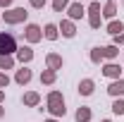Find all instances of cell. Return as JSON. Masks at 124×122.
Segmentation results:
<instances>
[{
    "label": "cell",
    "instance_id": "1",
    "mask_svg": "<svg viewBox=\"0 0 124 122\" xmlns=\"http://www.w3.org/2000/svg\"><path fill=\"white\" fill-rule=\"evenodd\" d=\"M46 110L53 115V117H64L67 108H64V98H62L60 91H50L48 93V108Z\"/></svg>",
    "mask_w": 124,
    "mask_h": 122
},
{
    "label": "cell",
    "instance_id": "2",
    "mask_svg": "<svg viewBox=\"0 0 124 122\" xmlns=\"http://www.w3.org/2000/svg\"><path fill=\"white\" fill-rule=\"evenodd\" d=\"M17 38L10 34V31H0V58H5V55H12L17 53Z\"/></svg>",
    "mask_w": 124,
    "mask_h": 122
},
{
    "label": "cell",
    "instance_id": "3",
    "mask_svg": "<svg viewBox=\"0 0 124 122\" xmlns=\"http://www.w3.org/2000/svg\"><path fill=\"white\" fill-rule=\"evenodd\" d=\"M26 10L24 7H12V10H7V12H2V19H5V24H19V22H24L26 19Z\"/></svg>",
    "mask_w": 124,
    "mask_h": 122
},
{
    "label": "cell",
    "instance_id": "4",
    "mask_svg": "<svg viewBox=\"0 0 124 122\" xmlns=\"http://www.w3.org/2000/svg\"><path fill=\"white\" fill-rule=\"evenodd\" d=\"M24 34H26V41H29V43H38V41L43 38V34H41V26H38V24H29Z\"/></svg>",
    "mask_w": 124,
    "mask_h": 122
},
{
    "label": "cell",
    "instance_id": "5",
    "mask_svg": "<svg viewBox=\"0 0 124 122\" xmlns=\"http://www.w3.org/2000/svg\"><path fill=\"white\" fill-rule=\"evenodd\" d=\"M17 60L22 62V65H26V62L33 60V50H31V46H22V48H17Z\"/></svg>",
    "mask_w": 124,
    "mask_h": 122
},
{
    "label": "cell",
    "instance_id": "6",
    "mask_svg": "<svg viewBox=\"0 0 124 122\" xmlns=\"http://www.w3.org/2000/svg\"><path fill=\"white\" fill-rule=\"evenodd\" d=\"M57 29L62 31V36H64V38H74V34H77L74 22H72V19H62V24L57 26Z\"/></svg>",
    "mask_w": 124,
    "mask_h": 122
},
{
    "label": "cell",
    "instance_id": "7",
    "mask_svg": "<svg viewBox=\"0 0 124 122\" xmlns=\"http://www.w3.org/2000/svg\"><path fill=\"white\" fill-rule=\"evenodd\" d=\"M67 12H69V19H81L86 10H84V5H81V2H69Z\"/></svg>",
    "mask_w": 124,
    "mask_h": 122
},
{
    "label": "cell",
    "instance_id": "8",
    "mask_svg": "<svg viewBox=\"0 0 124 122\" xmlns=\"http://www.w3.org/2000/svg\"><path fill=\"white\" fill-rule=\"evenodd\" d=\"M46 62H48V70H53V72L62 70V55H57V53H50L46 58Z\"/></svg>",
    "mask_w": 124,
    "mask_h": 122
},
{
    "label": "cell",
    "instance_id": "9",
    "mask_svg": "<svg viewBox=\"0 0 124 122\" xmlns=\"http://www.w3.org/2000/svg\"><path fill=\"white\" fill-rule=\"evenodd\" d=\"M103 74H105V77H110V79H119L122 70H119V65H115V62H108V65L103 67Z\"/></svg>",
    "mask_w": 124,
    "mask_h": 122
},
{
    "label": "cell",
    "instance_id": "10",
    "mask_svg": "<svg viewBox=\"0 0 124 122\" xmlns=\"http://www.w3.org/2000/svg\"><path fill=\"white\" fill-rule=\"evenodd\" d=\"M108 93L110 96H124V79H115L108 86Z\"/></svg>",
    "mask_w": 124,
    "mask_h": 122
},
{
    "label": "cell",
    "instance_id": "11",
    "mask_svg": "<svg viewBox=\"0 0 124 122\" xmlns=\"http://www.w3.org/2000/svg\"><path fill=\"white\" fill-rule=\"evenodd\" d=\"M15 81L17 84H29L31 81V70H26V67H22V70H17V74H15Z\"/></svg>",
    "mask_w": 124,
    "mask_h": 122
},
{
    "label": "cell",
    "instance_id": "12",
    "mask_svg": "<svg viewBox=\"0 0 124 122\" xmlns=\"http://www.w3.org/2000/svg\"><path fill=\"white\" fill-rule=\"evenodd\" d=\"M93 89H95V81H93V79H84V81L79 84V93H81V96H91Z\"/></svg>",
    "mask_w": 124,
    "mask_h": 122
},
{
    "label": "cell",
    "instance_id": "13",
    "mask_svg": "<svg viewBox=\"0 0 124 122\" xmlns=\"http://www.w3.org/2000/svg\"><path fill=\"white\" fill-rule=\"evenodd\" d=\"M43 36H46L48 41H55V38L60 36V29H57L55 24H46V29H43Z\"/></svg>",
    "mask_w": 124,
    "mask_h": 122
},
{
    "label": "cell",
    "instance_id": "14",
    "mask_svg": "<svg viewBox=\"0 0 124 122\" xmlns=\"http://www.w3.org/2000/svg\"><path fill=\"white\" fill-rule=\"evenodd\" d=\"M38 103H41V96H38V93L36 91H29V93H24V105H38Z\"/></svg>",
    "mask_w": 124,
    "mask_h": 122
},
{
    "label": "cell",
    "instance_id": "15",
    "mask_svg": "<svg viewBox=\"0 0 124 122\" xmlns=\"http://www.w3.org/2000/svg\"><path fill=\"white\" fill-rule=\"evenodd\" d=\"M117 55H119V48L115 46V43H112V46H105V48H103V58H108V60H115Z\"/></svg>",
    "mask_w": 124,
    "mask_h": 122
},
{
    "label": "cell",
    "instance_id": "16",
    "mask_svg": "<svg viewBox=\"0 0 124 122\" xmlns=\"http://www.w3.org/2000/svg\"><path fill=\"white\" fill-rule=\"evenodd\" d=\"M74 117H77V122H88V120H91V108H84V105H81L77 110Z\"/></svg>",
    "mask_w": 124,
    "mask_h": 122
},
{
    "label": "cell",
    "instance_id": "17",
    "mask_svg": "<svg viewBox=\"0 0 124 122\" xmlns=\"http://www.w3.org/2000/svg\"><path fill=\"white\" fill-rule=\"evenodd\" d=\"M55 77H57V72L43 70V72H41V84H55Z\"/></svg>",
    "mask_w": 124,
    "mask_h": 122
},
{
    "label": "cell",
    "instance_id": "18",
    "mask_svg": "<svg viewBox=\"0 0 124 122\" xmlns=\"http://www.w3.org/2000/svg\"><path fill=\"white\" fill-rule=\"evenodd\" d=\"M122 31H124V24L117 22V19H112L108 24V34H112V36H117V34H122Z\"/></svg>",
    "mask_w": 124,
    "mask_h": 122
},
{
    "label": "cell",
    "instance_id": "19",
    "mask_svg": "<svg viewBox=\"0 0 124 122\" xmlns=\"http://www.w3.org/2000/svg\"><path fill=\"white\" fill-rule=\"evenodd\" d=\"M115 15H117V5H115V2H105V7H103V17L115 19Z\"/></svg>",
    "mask_w": 124,
    "mask_h": 122
},
{
    "label": "cell",
    "instance_id": "20",
    "mask_svg": "<svg viewBox=\"0 0 124 122\" xmlns=\"http://www.w3.org/2000/svg\"><path fill=\"white\" fill-rule=\"evenodd\" d=\"M12 67H15V58H12V55L0 58V70H12Z\"/></svg>",
    "mask_w": 124,
    "mask_h": 122
},
{
    "label": "cell",
    "instance_id": "21",
    "mask_svg": "<svg viewBox=\"0 0 124 122\" xmlns=\"http://www.w3.org/2000/svg\"><path fill=\"white\" fill-rule=\"evenodd\" d=\"M69 7V0H53V10L55 12H62V10H67Z\"/></svg>",
    "mask_w": 124,
    "mask_h": 122
},
{
    "label": "cell",
    "instance_id": "22",
    "mask_svg": "<svg viewBox=\"0 0 124 122\" xmlns=\"http://www.w3.org/2000/svg\"><path fill=\"white\" fill-rule=\"evenodd\" d=\"M100 60H103V48H93V50H91V62L98 65Z\"/></svg>",
    "mask_w": 124,
    "mask_h": 122
},
{
    "label": "cell",
    "instance_id": "23",
    "mask_svg": "<svg viewBox=\"0 0 124 122\" xmlns=\"http://www.w3.org/2000/svg\"><path fill=\"white\" fill-rule=\"evenodd\" d=\"M112 113H115V115H124V101L117 98V101L112 103Z\"/></svg>",
    "mask_w": 124,
    "mask_h": 122
},
{
    "label": "cell",
    "instance_id": "24",
    "mask_svg": "<svg viewBox=\"0 0 124 122\" xmlns=\"http://www.w3.org/2000/svg\"><path fill=\"white\" fill-rule=\"evenodd\" d=\"M88 24H91V29H100V15H91Z\"/></svg>",
    "mask_w": 124,
    "mask_h": 122
},
{
    "label": "cell",
    "instance_id": "25",
    "mask_svg": "<svg viewBox=\"0 0 124 122\" xmlns=\"http://www.w3.org/2000/svg\"><path fill=\"white\" fill-rule=\"evenodd\" d=\"M88 12H91V15H100V12H103V10H100V2H95V0H93L91 7H88Z\"/></svg>",
    "mask_w": 124,
    "mask_h": 122
},
{
    "label": "cell",
    "instance_id": "26",
    "mask_svg": "<svg viewBox=\"0 0 124 122\" xmlns=\"http://www.w3.org/2000/svg\"><path fill=\"white\" fill-rule=\"evenodd\" d=\"M31 7H36V10H41V7H46V0H29Z\"/></svg>",
    "mask_w": 124,
    "mask_h": 122
},
{
    "label": "cell",
    "instance_id": "27",
    "mask_svg": "<svg viewBox=\"0 0 124 122\" xmlns=\"http://www.w3.org/2000/svg\"><path fill=\"white\" fill-rule=\"evenodd\" d=\"M7 84H10V77H7L5 72H2V74H0V89H5Z\"/></svg>",
    "mask_w": 124,
    "mask_h": 122
},
{
    "label": "cell",
    "instance_id": "28",
    "mask_svg": "<svg viewBox=\"0 0 124 122\" xmlns=\"http://www.w3.org/2000/svg\"><path fill=\"white\" fill-rule=\"evenodd\" d=\"M115 46H117V48H119V46H124V31L115 36Z\"/></svg>",
    "mask_w": 124,
    "mask_h": 122
},
{
    "label": "cell",
    "instance_id": "29",
    "mask_svg": "<svg viewBox=\"0 0 124 122\" xmlns=\"http://www.w3.org/2000/svg\"><path fill=\"white\" fill-rule=\"evenodd\" d=\"M12 5V0H0V7H10Z\"/></svg>",
    "mask_w": 124,
    "mask_h": 122
},
{
    "label": "cell",
    "instance_id": "30",
    "mask_svg": "<svg viewBox=\"0 0 124 122\" xmlns=\"http://www.w3.org/2000/svg\"><path fill=\"white\" fill-rule=\"evenodd\" d=\"M2 98H5V91H2V89H0V103H2Z\"/></svg>",
    "mask_w": 124,
    "mask_h": 122
},
{
    "label": "cell",
    "instance_id": "31",
    "mask_svg": "<svg viewBox=\"0 0 124 122\" xmlns=\"http://www.w3.org/2000/svg\"><path fill=\"white\" fill-rule=\"evenodd\" d=\"M46 122H57V117H50V120H46Z\"/></svg>",
    "mask_w": 124,
    "mask_h": 122
},
{
    "label": "cell",
    "instance_id": "32",
    "mask_svg": "<svg viewBox=\"0 0 124 122\" xmlns=\"http://www.w3.org/2000/svg\"><path fill=\"white\" fill-rule=\"evenodd\" d=\"M2 115H5V110H2V108H0V117H2Z\"/></svg>",
    "mask_w": 124,
    "mask_h": 122
},
{
    "label": "cell",
    "instance_id": "33",
    "mask_svg": "<svg viewBox=\"0 0 124 122\" xmlns=\"http://www.w3.org/2000/svg\"><path fill=\"white\" fill-rule=\"evenodd\" d=\"M103 122H112V120H103Z\"/></svg>",
    "mask_w": 124,
    "mask_h": 122
},
{
    "label": "cell",
    "instance_id": "34",
    "mask_svg": "<svg viewBox=\"0 0 124 122\" xmlns=\"http://www.w3.org/2000/svg\"><path fill=\"white\" fill-rule=\"evenodd\" d=\"M108 2H115V0H108Z\"/></svg>",
    "mask_w": 124,
    "mask_h": 122
}]
</instances>
